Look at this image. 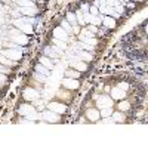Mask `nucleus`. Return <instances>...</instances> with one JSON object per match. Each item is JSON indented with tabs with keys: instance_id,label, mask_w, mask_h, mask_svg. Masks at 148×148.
Here are the masks:
<instances>
[{
	"instance_id": "2",
	"label": "nucleus",
	"mask_w": 148,
	"mask_h": 148,
	"mask_svg": "<svg viewBox=\"0 0 148 148\" xmlns=\"http://www.w3.org/2000/svg\"><path fill=\"white\" fill-rule=\"evenodd\" d=\"M10 40L14 43H18V45H27V42H28L27 36H24L19 30H12L10 31Z\"/></svg>"
},
{
	"instance_id": "17",
	"label": "nucleus",
	"mask_w": 148,
	"mask_h": 148,
	"mask_svg": "<svg viewBox=\"0 0 148 148\" xmlns=\"http://www.w3.org/2000/svg\"><path fill=\"white\" fill-rule=\"evenodd\" d=\"M19 12H21V14H24V15H36L37 14V9L36 8H21Z\"/></svg>"
},
{
	"instance_id": "41",
	"label": "nucleus",
	"mask_w": 148,
	"mask_h": 148,
	"mask_svg": "<svg viewBox=\"0 0 148 148\" xmlns=\"http://www.w3.org/2000/svg\"><path fill=\"white\" fill-rule=\"evenodd\" d=\"M0 9H3V6H2V5H0Z\"/></svg>"
},
{
	"instance_id": "9",
	"label": "nucleus",
	"mask_w": 148,
	"mask_h": 148,
	"mask_svg": "<svg viewBox=\"0 0 148 148\" xmlns=\"http://www.w3.org/2000/svg\"><path fill=\"white\" fill-rule=\"evenodd\" d=\"M42 117L46 120V121H51V123H55V121H58L59 120V116H58V113H53V111H45V113L42 114Z\"/></svg>"
},
{
	"instance_id": "27",
	"label": "nucleus",
	"mask_w": 148,
	"mask_h": 148,
	"mask_svg": "<svg viewBox=\"0 0 148 148\" xmlns=\"http://www.w3.org/2000/svg\"><path fill=\"white\" fill-rule=\"evenodd\" d=\"M76 16H77V21H79V24H80V25H84V14H83V12L82 10H77L76 12Z\"/></svg>"
},
{
	"instance_id": "14",
	"label": "nucleus",
	"mask_w": 148,
	"mask_h": 148,
	"mask_svg": "<svg viewBox=\"0 0 148 148\" xmlns=\"http://www.w3.org/2000/svg\"><path fill=\"white\" fill-rule=\"evenodd\" d=\"M86 116H88V119H90L92 121H96L98 119H99V113H98V110H95V108H90V110H88V113H86Z\"/></svg>"
},
{
	"instance_id": "33",
	"label": "nucleus",
	"mask_w": 148,
	"mask_h": 148,
	"mask_svg": "<svg viewBox=\"0 0 148 148\" xmlns=\"http://www.w3.org/2000/svg\"><path fill=\"white\" fill-rule=\"evenodd\" d=\"M89 9H90V6H89L88 3H83V5H82V12H83V14H88Z\"/></svg>"
},
{
	"instance_id": "22",
	"label": "nucleus",
	"mask_w": 148,
	"mask_h": 148,
	"mask_svg": "<svg viewBox=\"0 0 148 148\" xmlns=\"http://www.w3.org/2000/svg\"><path fill=\"white\" fill-rule=\"evenodd\" d=\"M0 64L8 65V67H12V65H14V61L9 59V58H6V56H3L2 53H0Z\"/></svg>"
},
{
	"instance_id": "10",
	"label": "nucleus",
	"mask_w": 148,
	"mask_h": 148,
	"mask_svg": "<svg viewBox=\"0 0 148 148\" xmlns=\"http://www.w3.org/2000/svg\"><path fill=\"white\" fill-rule=\"evenodd\" d=\"M24 96H25V99H37L39 98V92H37L36 89H31V88H27L25 90H24Z\"/></svg>"
},
{
	"instance_id": "29",
	"label": "nucleus",
	"mask_w": 148,
	"mask_h": 148,
	"mask_svg": "<svg viewBox=\"0 0 148 148\" xmlns=\"http://www.w3.org/2000/svg\"><path fill=\"white\" fill-rule=\"evenodd\" d=\"M113 117H114L116 121H123L125 120V116H123L121 113H113Z\"/></svg>"
},
{
	"instance_id": "7",
	"label": "nucleus",
	"mask_w": 148,
	"mask_h": 148,
	"mask_svg": "<svg viewBox=\"0 0 148 148\" xmlns=\"http://www.w3.org/2000/svg\"><path fill=\"white\" fill-rule=\"evenodd\" d=\"M47 107H49V110H51V111H53V113H58V114L65 113V110H67L64 104H59V102H51Z\"/></svg>"
},
{
	"instance_id": "30",
	"label": "nucleus",
	"mask_w": 148,
	"mask_h": 148,
	"mask_svg": "<svg viewBox=\"0 0 148 148\" xmlns=\"http://www.w3.org/2000/svg\"><path fill=\"white\" fill-rule=\"evenodd\" d=\"M119 108H120V111H127L130 108V105H129V102H120Z\"/></svg>"
},
{
	"instance_id": "38",
	"label": "nucleus",
	"mask_w": 148,
	"mask_h": 148,
	"mask_svg": "<svg viewBox=\"0 0 148 148\" xmlns=\"http://www.w3.org/2000/svg\"><path fill=\"white\" fill-rule=\"evenodd\" d=\"M3 71H6V70H5V67H3V64H0V73H3Z\"/></svg>"
},
{
	"instance_id": "18",
	"label": "nucleus",
	"mask_w": 148,
	"mask_h": 148,
	"mask_svg": "<svg viewBox=\"0 0 148 148\" xmlns=\"http://www.w3.org/2000/svg\"><path fill=\"white\" fill-rule=\"evenodd\" d=\"M102 22L105 24V25H107L108 28H114V27H116V19H114V18H108V16H104Z\"/></svg>"
},
{
	"instance_id": "36",
	"label": "nucleus",
	"mask_w": 148,
	"mask_h": 148,
	"mask_svg": "<svg viewBox=\"0 0 148 148\" xmlns=\"http://www.w3.org/2000/svg\"><path fill=\"white\" fill-rule=\"evenodd\" d=\"M89 31H92V33H96L98 30H96V27H95V25H90V27H89Z\"/></svg>"
},
{
	"instance_id": "42",
	"label": "nucleus",
	"mask_w": 148,
	"mask_h": 148,
	"mask_svg": "<svg viewBox=\"0 0 148 148\" xmlns=\"http://www.w3.org/2000/svg\"><path fill=\"white\" fill-rule=\"evenodd\" d=\"M125 2H127V0H125Z\"/></svg>"
},
{
	"instance_id": "1",
	"label": "nucleus",
	"mask_w": 148,
	"mask_h": 148,
	"mask_svg": "<svg viewBox=\"0 0 148 148\" xmlns=\"http://www.w3.org/2000/svg\"><path fill=\"white\" fill-rule=\"evenodd\" d=\"M19 114H21V116H25V117L30 119V120H37V119H39V114L36 113L34 107L27 105V104H24V105L19 107Z\"/></svg>"
},
{
	"instance_id": "12",
	"label": "nucleus",
	"mask_w": 148,
	"mask_h": 148,
	"mask_svg": "<svg viewBox=\"0 0 148 148\" xmlns=\"http://www.w3.org/2000/svg\"><path fill=\"white\" fill-rule=\"evenodd\" d=\"M125 96H126V90H121L119 88L111 89V98H113V99H123Z\"/></svg>"
},
{
	"instance_id": "25",
	"label": "nucleus",
	"mask_w": 148,
	"mask_h": 148,
	"mask_svg": "<svg viewBox=\"0 0 148 148\" xmlns=\"http://www.w3.org/2000/svg\"><path fill=\"white\" fill-rule=\"evenodd\" d=\"M65 76L70 77V79H79L80 77V71H74V70H68L65 73Z\"/></svg>"
},
{
	"instance_id": "35",
	"label": "nucleus",
	"mask_w": 148,
	"mask_h": 148,
	"mask_svg": "<svg viewBox=\"0 0 148 148\" xmlns=\"http://www.w3.org/2000/svg\"><path fill=\"white\" fill-rule=\"evenodd\" d=\"M73 31L76 33V34H79V33H80V28H79L77 25H74V27H73Z\"/></svg>"
},
{
	"instance_id": "23",
	"label": "nucleus",
	"mask_w": 148,
	"mask_h": 148,
	"mask_svg": "<svg viewBox=\"0 0 148 148\" xmlns=\"http://www.w3.org/2000/svg\"><path fill=\"white\" fill-rule=\"evenodd\" d=\"M101 116H102V117H110V116H113V107L101 108Z\"/></svg>"
},
{
	"instance_id": "37",
	"label": "nucleus",
	"mask_w": 148,
	"mask_h": 148,
	"mask_svg": "<svg viewBox=\"0 0 148 148\" xmlns=\"http://www.w3.org/2000/svg\"><path fill=\"white\" fill-rule=\"evenodd\" d=\"M2 82H6V76H5V74H0V83H2Z\"/></svg>"
},
{
	"instance_id": "19",
	"label": "nucleus",
	"mask_w": 148,
	"mask_h": 148,
	"mask_svg": "<svg viewBox=\"0 0 148 148\" xmlns=\"http://www.w3.org/2000/svg\"><path fill=\"white\" fill-rule=\"evenodd\" d=\"M45 55L46 56H51V58H58V53L53 51L52 46H46L45 47Z\"/></svg>"
},
{
	"instance_id": "13",
	"label": "nucleus",
	"mask_w": 148,
	"mask_h": 148,
	"mask_svg": "<svg viewBox=\"0 0 148 148\" xmlns=\"http://www.w3.org/2000/svg\"><path fill=\"white\" fill-rule=\"evenodd\" d=\"M70 65H71L73 68H76L77 71H84L86 68H88L84 62H80V61H76V59H74V61H70Z\"/></svg>"
},
{
	"instance_id": "44",
	"label": "nucleus",
	"mask_w": 148,
	"mask_h": 148,
	"mask_svg": "<svg viewBox=\"0 0 148 148\" xmlns=\"http://www.w3.org/2000/svg\"><path fill=\"white\" fill-rule=\"evenodd\" d=\"M139 2H141V0H139Z\"/></svg>"
},
{
	"instance_id": "15",
	"label": "nucleus",
	"mask_w": 148,
	"mask_h": 148,
	"mask_svg": "<svg viewBox=\"0 0 148 148\" xmlns=\"http://www.w3.org/2000/svg\"><path fill=\"white\" fill-rule=\"evenodd\" d=\"M79 39H80V42H83V43H86V45H90V46H95V45H96L95 37H86V36L79 34Z\"/></svg>"
},
{
	"instance_id": "5",
	"label": "nucleus",
	"mask_w": 148,
	"mask_h": 148,
	"mask_svg": "<svg viewBox=\"0 0 148 148\" xmlns=\"http://www.w3.org/2000/svg\"><path fill=\"white\" fill-rule=\"evenodd\" d=\"M98 107L105 108V107H113V98L108 95H101L98 98Z\"/></svg>"
},
{
	"instance_id": "39",
	"label": "nucleus",
	"mask_w": 148,
	"mask_h": 148,
	"mask_svg": "<svg viewBox=\"0 0 148 148\" xmlns=\"http://www.w3.org/2000/svg\"><path fill=\"white\" fill-rule=\"evenodd\" d=\"M3 18V12H2V9H0V19Z\"/></svg>"
},
{
	"instance_id": "43",
	"label": "nucleus",
	"mask_w": 148,
	"mask_h": 148,
	"mask_svg": "<svg viewBox=\"0 0 148 148\" xmlns=\"http://www.w3.org/2000/svg\"><path fill=\"white\" fill-rule=\"evenodd\" d=\"M0 86H2V84H0Z\"/></svg>"
},
{
	"instance_id": "6",
	"label": "nucleus",
	"mask_w": 148,
	"mask_h": 148,
	"mask_svg": "<svg viewBox=\"0 0 148 148\" xmlns=\"http://www.w3.org/2000/svg\"><path fill=\"white\" fill-rule=\"evenodd\" d=\"M53 37H55V39L62 40V42H68V33H67L62 27H61V25L53 30Z\"/></svg>"
},
{
	"instance_id": "28",
	"label": "nucleus",
	"mask_w": 148,
	"mask_h": 148,
	"mask_svg": "<svg viewBox=\"0 0 148 148\" xmlns=\"http://www.w3.org/2000/svg\"><path fill=\"white\" fill-rule=\"evenodd\" d=\"M53 45H56L58 47H61V49H67V42H62V40H59V39H55L53 37Z\"/></svg>"
},
{
	"instance_id": "31",
	"label": "nucleus",
	"mask_w": 148,
	"mask_h": 148,
	"mask_svg": "<svg viewBox=\"0 0 148 148\" xmlns=\"http://www.w3.org/2000/svg\"><path fill=\"white\" fill-rule=\"evenodd\" d=\"M34 77L37 79V80H40V82H45L46 80V76H45V74H42V73H34Z\"/></svg>"
},
{
	"instance_id": "32",
	"label": "nucleus",
	"mask_w": 148,
	"mask_h": 148,
	"mask_svg": "<svg viewBox=\"0 0 148 148\" xmlns=\"http://www.w3.org/2000/svg\"><path fill=\"white\" fill-rule=\"evenodd\" d=\"M89 12H90V14L92 15H95V16H98V14H99V9H98V6H90V9H89Z\"/></svg>"
},
{
	"instance_id": "21",
	"label": "nucleus",
	"mask_w": 148,
	"mask_h": 148,
	"mask_svg": "<svg viewBox=\"0 0 148 148\" xmlns=\"http://www.w3.org/2000/svg\"><path fill=\"white\" fill-rule=\"evenodd\" d=\"M36 71L45 74V76H49V73H51V70H49L47 67H45L43 64H39V65H37V67H36Z\"/></svg>"
},
{
	"instance_id": "4",
	"label": "nucleus",
	"mask_w": 148,
	"mask_h": 148,
	"mask_svg": "<svg viewBox=\"0 0 148 148\" xmlns=\"http://www.w3.org/2000/svg\"><path fill=\"white\" fill-rule=\"evenodd\" d=\"M3 56H6V58H9V59H12V61H18V59H21V56H22V51H18V49H5V51H2L0 52Z\"/></svg>"
},
{
	"instance_id": "11",
	"label": "nucleus",
	"mask_w": 148,
	"mask_h": 148,
	"mask_svg": "<svg viewBox=\"0 0 148 148\" xmlns=\"http://www.w3.org/2000/svg\"><path fill=\"white\" fill-rule=\"evenodd\" d=\"M79 58H80V59L89 61V59H92V53L83 51V49H76V56H74V59H79Z\"/></svg>"
},
{
	"instance_id": "20",
	"label": "nucleus",
	"mask_w": 148,
	"mask_h": 148,
	"mask_svg": "<svg viewBox=\"0 0 148 148\" xmlns=\"http://www.w3.org/2000/svg\"><path fill=\"white\" fill-rule=\"evenodd\" d=\"M40 62H42L45 67H47L49 70H52V68H53V62H52V61L49 59V56H46V55H45V56L40 59Z\"/></svg>"
},
{
	"instance_id": "24",
	"label": "nucleus",
	"mask_w": 148,
	"mask_h": 148,
	"mask_svg": "<svg viewBox=\"0 0 148 148\" xmlns=\"http://www.w3.org/2000/svg\"><path fill=\"white\" fill-rule=\"evenodd\" d=\"M18 5L21 8H36L31 0H18Z\"/></svg>"
},
{
	"instance_id": "8",
	"label": "nucleus",
	"mask_w": 148,
	"mask_h": 148,
	"mask_svg": "<svg viewBox=\"0 0 148 148\" xmlns=\"http://www.w3.org/2000/svg\"><path fill=\"white\" fill-rule=\"evenodd\" d=\"M62 86L67 89H77L79 88V82L77 79H70V77H65L62 80Z\"/></svg>"
},
{
	"instance_id": "26",
	"label": "nucleus",
	"mask_w": 148,
	"mask_h": 148,
	"mask_svg": "<svg viewBox=\"0 0 148 148\" xmlns=\"http://www.w3.org/2000/svg\"><path fill=\"white\" fill-rule=\"evenodd\" d=\"M61 27H62L67 33H71V31H73V25H71V24H70L67 19H64L62 22H61Z\"/></svg>"
},
{
	"instance_id": "34",
	"label": "nucleus",
	"mask_w": 148,
	"mask_h": 148,
	"mask_svg": "<svg viewBox=\"0 0 148 148\" xmlns=\"http://www.w3.org/2000/svg\"><path fill=\"white\" fill-rule=\"evenodd\" d=\"M117 88H119V89H121V90H127L129 84H127V83H119V84H117Z\"/></svg>"
},
{
	"instance_id": "16",
	"label": "nucleus",
	"mask_w": 148,
	"mask_h": 148,
	"mask_svg": "<svg viewBox=\"0 0 148 148\" xmlns=\"http://www.w3.org/2000/svg\"><path fill=\"white\" fill-rule=\"evenodd\" d=\"M67 21H68V22L71 24L73 27H74V25H77V24H79L76 14H73V12H68V14H67Z\"/></svg>"
},
{
	"instance_id": "3",
	"label": "nucleus",
	"mask_w": 148,
	"mask_h": 148,
	"mask_svg": "<svg viewBox=\"0 0 148 148\" xmlns=\"http://www.w3.org/2000/svg\"><path fill=\"white\" fill-rule=\"evenodd\" d=\"M14 24H15V27L19 30V31H22V33H25V34H31L33 33V27L30 25L28 22H25L22 18H16L15 21H14Z\"/></svg>"
},
{
	"instance_id": "40",
	"label": "nucleus",
	"mask_w": 148,
	"mask_h": 148,
	"mask_svg": "<svg viewBox=\"0 0 148 148\" xmlns=\"http://www.w3.org/2000/svg\"><path fill=\"white\" fill-rule=\"evenodd\" d=\"M145 30H147V33H148V25H147V28H145Z\"/></svg>"
}]
</instances>
